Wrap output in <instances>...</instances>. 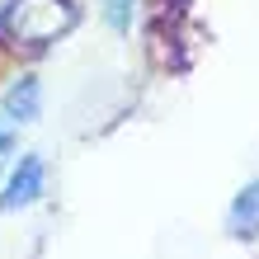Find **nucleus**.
<instances>
[{"label": "nucleus", "instance_id": "nucleus-1", "mask_svg": "<svg viewBox=\"0 0 259 259\" xmlns=\"http://www.w3.org/2000/svg\"><path fill=\"white\" fill-rule=\"evenodd\" d=\"M71 19L75 14H71L66 0H14L10 14H5V28L19 42H52L57 33L71 28Z\"/></svg>", "mask_w": 259, "mask_h": 259}, {"label": "nucleus", "instance_id": "nucleus-2", "mask_svg": "<svg viewBox=\"0 0 259 259\" xmlns=\"http://www.w3.org/2000/svg\"><path fill=\"white\" fill-rule=\"evenodd\" d=\"M42 160L38 156H24L19 160V170L10 175V184H5V193H0V212H14V207H28L33 198L42 193Z\"/></svg>", "mask_w": 259, "mask_h": 259}, {"label": "nucleus", "instance_id": "nucleus-3", "mask_svg": "<svg viewBox=\"0 0 259 259\" xmlns=\"http://www.w3.org/2000/svg\"><path fill=\"white\" fill-rule=\"evenodd\" d=\"M38 104H42V90H38V80L24 75V80L10 85V95H5V118H10V123H33Z\"/></svg>", "mask_w": 259, "mask_h": 259}, {"label": "nucleus", "instance_id": "nucleus-4", "mask_svg": "<svg viewBox=\"0 0 259 259\" xmlns=\"http://www.w3.org/2000/svg\"><path fill=\"white\" fill-rule=\"evenodd\" d=\"M231 231L236 236H259V179L236 193V203H231Z\"/></svg>", "mask_w": 259, "mask_h": 259}, {"label": "nucleus", "instance_id": "nucleus-5", "mask_svg": "<svg viewBox=\"0 0 259 259\" xmlns=\"http://www.w3.org/2000/svg\"><path fill=\"white\" fill-rule=\"evenodd\" d=\"M104 19H109L113 33H127L132 28V0H104Z\"/></svg>", "mask_w": 259, "mask_h": 259}, {"label": "nucleus", "instance_id": "nucleus-6", "mask_svg": "<svg viewBox=\"0 0 259 259\" xmlns=\"http://www.w3.org/2000/svg\"><path fill=\"white\" fill-rule=\"evenodd\" d=\"M10 151H14V123H10V118H0V165H5Z\"/></svg>", "mask_w": 259, "mask_h": 259}]
</instances>
